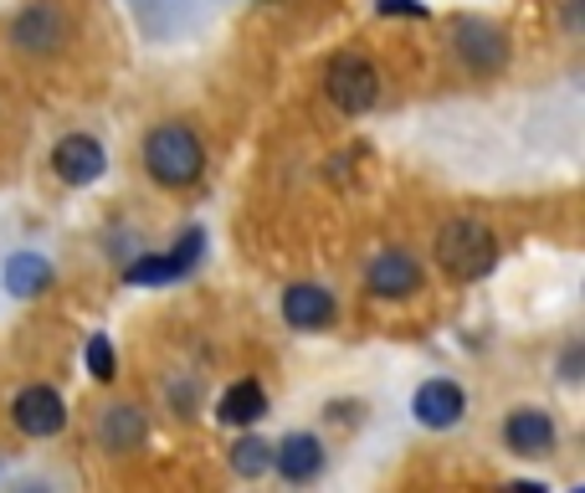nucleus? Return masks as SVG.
Returning <instances> with one entry per match:
<instances>
[{
	"instance_id": "f257e3e1",
	"label": "nucleus",
	"mask_w": 585,
	"mask_h": 493,
	"mask_svg": "<svg viewBox=\"0 0 585 493\" xmlns=\"http://www.w3.org/2000/svg\"><path fill=\"white\" fill-rule=\"evenodd\" d=\"M206 165H211V155H206V139L190 119H160L139 139V170L149 175V186L170 190V196L196 190L206 180Z\"/></svg>"
},
{
	"instance_id": "f03ea898",
	"label": "nucleus",
	"mask_w": 585,
	"mask_h": 493,
	"mask_svg": "<svg viewBox=\"0 0 585 493\" xmlns=\"http://www.w3.org/2000/svg\"><path fill=\"white\" fill-rule=\"evenodd\" d=\"M447 52H453L463 78L493 82V78H504L508 62H514V41H508V27L498 16L453 11L447 16Z\"/></svg>"
},
{
	"instance_id": "7ed1b4c3",
	"label": "nucleus",
	"mask_w": 585,
	"mask_h": 493,
	"mask_svg": "<svg viewBox=\"0 0 585 493\" xmlns=\"http://www.w3.org/2000/svg\"><path fill=\"white\" fill-rule=\"evenodd\" d=\"M432 257H437V267L453 283H483L493 267H498V257H504V241H498V231H493L483 216L457 211L437 227Z\"/></svg>"
},
{
	"instance_id": "20e7f679",
	"label": "nucleus",
	"mask_w": 585,
	"mask_h": 493,
	"mask_svg": "<svg viewBox=\"0 0 585 493\" xmlns=\"http://www.w3.org/2000/svg\"><path fill=\"white\" fill-rule=\"evenodd\" d=\"M78 37V21H72V6L67 0H21L6 21V47L27 62H52L72 47Z\"/></svg>"
},
{
	"instance_id": "39448f33",
	"label": "nucleus",
	"mask_w": 585,
	"mask_h": 493,
	"mask_svg": "<svg viewBox=\"0 0 585 493\" xmlns=\"http://www.w3.org/2000/svg\"><path fill=\"white\" fill-rule=\"evenodd\" d=\"M380 93H386V78H380V67L370 62V52L339 47V52L324 62V98H329L334 114L365 119V114L380 103Z\"/></svg>"
},
{
	"instance_id": "423d86ee",
	"label": "nucleus",
	"mask_w": 585,
	"mask_h": 493,
	"mask_svg": "<svg viewBox=\"0 0 585 493\" xmlns=\"http://www.w3.org/2000/svg\"><path fill=\"white\" fill-rule=\"evenodd\" d=\"M359 288H365V298H375V304H406V298H416L426 288V263L412 247H375Z\"/></svg>"
},
{
	"instance_id": "0eeeda50",
	"label": "nucleus",
	"mask_w": 585,
	"mask_h": 493,
	"mask_svg": "<svg viewBox=\"0 0 585 493\" xmlns=\"http://www.w3.org/2000/svg\"><path fill=\"white\" fill-rule=\"evenodd\" d=\"M149 442V412L139 401H103L93 412V447L108 463H129Z\"/></svg>"
},
{
	"instance_id": "6e6552de",
	"label": "nucleus",
	"mask_w": 585,
	"mask_h": 493,
	"mask_svg": "<svg viewBox=\"0 0 585 493\" xmlns=\"http://www.w3.org/2000/svg\"><path fill=\"white\" fill-rule=\"evenodd\" d=\"M498 442H504L508 457H519V463H545L559 447V422L549 406L524 401V406H514V412L498 422Z\"/></svg>"
},
{
	"instance_id": "1a4fd4ad",
	"label": "nucleus",
	"mask_w": 585,
	"mask_h": 493,
	"mask_svg": "<svg viewBox=\"0 0 585 493\" xmlns=\"http://www.w3.org/2000/svg\"><path fill=\"white\" fill-rule=\"evenodd\" d=\"M67 422H72L67 396L57 386H47V381H31V386H21L11 396V427L21 432V437L52 442V437H62L67 432Z\"/></svg>"
},
{
	"instance_id": "9d476101",
	"label": "nucleus",
	"mask_w": 585,
	"mask_h": 493,
	"mask_svg": "<svg viewBox=\"0 0 585 493\" xmlns=\"http://www.w3.org/2000/svg\"><path fill=\"white\" fill-rule=\"evenodd\" d=\"M467 406H473V396H467V386H463V381H453V375H426L422 386L412 391V422L422 432L463 427Z\"/></svg>"
},
{
	"instance_id": "9b49d317",
	"label": "nucleus",
	"mask_w": 585,
	"mask_h": 493,
	"mask_svg": "<svg viewBox=\"0 0 585 493\" xmlns=\"http://www.w3.org/2000/svg\"><path fill=\"white\" fill-rule=\"evenodd\" d=\"M47 165H52V175L62 180L67 190H88V186H98V180L108 175V149H103L98 134L72 129V134H62V139L52 145Z\"/></svg>"
},
{
	"instance_id": "f8f14e48",
	"label": "nucleus",
	"mask_w": 585,
	"mask_h": 493,
	"mask_svg": "<svg viewBox=\"0 0 585 493\" xmlns=\"http://www.w3.org/2000/svg\"><path fill=\"white\" fill-rule=\"evenodd\" d=\"M278 314H282V324L298 329V334H324V329L339 324V294L319 278H298V283L282 288Z\"/></svg>"
},
{
	"instance_id": "ddd939ff",
	"label": "nucleus",
	"mask_w": 585,
	"mask_h": 493,
	"mask_svg": "<svg viewBox=\"0 0 585 493\" xmlns=\"http://www.w3.org/2000/svg\"><path fill=\"white\" fill-rule=\"evenodd\" d=\"M329 467V447H324L319 432H288V437L272 442V479L288 483V489H308V483L324 479Z\"/></svg>"
},
{
	"instance_id": "4468645a",
	"label": "nucleus",
	"mask_w": 585,
	"mask_h": 493,
	"mask_svg": "<svg viewBox=\"0 0 585 493\" xmlns=\"http://www.w3.org/2000/svg\"><path fill=\"white\" fill-rule=\"evenodd\" d=\"M0 288H6V298H16V304H31V298L57 288V263L41 253V247H16V253H6V263H0Z\"/></svg>"
},
{
	"instance_id": "2eb2a0df",
	"label": "nucleus",
	"mask_w": 585,
	"mask_h": 493,
	"mask_svg": "<svg viewBox=\"0 0 585 493\" xmlns=\"http://www.w3.org/2000/svg\"><path fill=\"white\" fill-rule=\"evenodd\" d=\"M267 406H272V401H267L262 381H257V375H241V381H231V386L216 396V412L211 416L221 422V427L241 432V427H257V422L267 416Z\"/></svg>"
},
{
	"instance_id": "dca6fc26",
	"label": "nucleus",
	"mask_w": 585,
	"mask_h": 493,
	"mask_svg": "<svg viewBox=\"0 0 585 493\" xmlns=\"http://www.w3.org/2000/svg\"><path fill=\"white\" fill-rule=\"evenodd\" d=\"M227 467L247 483L267 479V467H272V442L257 437V427H241L237 437H231V447H227Z\"/></svg>"
},
{
	"instance_id": "f3484780",
	"label": "nucleus",
	"mask_w": 585,
	"mask_h": 493,
	"mask_svg": "<svg viewBox=\"0 0 585 493\" xmlns=\"http://www.w3.org/2000/svg\"><path fill=\"white\" fill-rule=\"evenodd\" d=\"M119 283L123 288H170V263L165 253H129L119 267Z\"/></svg>"
},
{
	"instance_id": "a211bd4d",
	"label": "nucleus",
	"mask_w": 585,
	"mask_h": 493,
	"mask_svg": "<svg viewBox=\"0 0 585 493\" xmlns=\"http://www.w3.org/2000/svg\"><path fill=\"white\" fill-rule=\"evenodd\" d=\"M206 241H211V237H206V227H200V221H190V227L175 237V247L165 253V263H170V278H175V283H186L190 273L200 267V257H206Z\"/></svg>"
},
{
	"instance_id": "6ab92c4d",
	"label": "nucleus",
	"mask_w": 585,
	"mask_h": 493,
	"mask_svg": "<svg viewBox=\"0 0 585 493\" xmlns=\"http://www.w3.org/2000/svg\"><path fill=\"white\" fill-rule=\"evenodd\" d=\"M82 365H88V375H93L98 386H113V381H119V349H113V339H108L103 329L88 334V345H82Z\"/></svg>"
},
{
	"instance_id": "aec40b11",
	"label": "nucleus",
	"mask_w": 585,
	"mask_h": 493,
	"mask_svg": "<svg viewBox=\"0 0 585 493\" xmlns=\"http://www.w3.org/2000/svg\"><path fill=\"white\" fill-rule=\"evenodd\" d=\"M165 406H170V416L190 422V416L200 412V386H196V375H170V381H165Z\"/></svg>"
},
{
	"instance_id": "412c9836",
	"label": "nucleus",
	"mask_w": 585,
	"mask_h": 493,
	"mask_svg": "<svg viewBox=\"0 0 585 493\" xmlns=\"http://www.w3.org/2000/svg\"><path fill=\"white\" fill-rule=\"evenodd\" d=\"M581 375H585V339H571L565 355H559V381H565V386H581Z\"/></svg>"
},
{
	"instance_id": "4be33fe9",
	"label": "nucleus",
	"mask_w": 585,
	"mask_h": 493,
	"mask_svg": "<svg viewBox=\"0 0 585 493\" xmlns=\"http://www.w3.org/2000/svg\"><path fill=\"white\" fill-rule=\"evenodd\" d=\"M375 16H406V21H426V0H375Z\"/></svg>"
}]
</instances>
